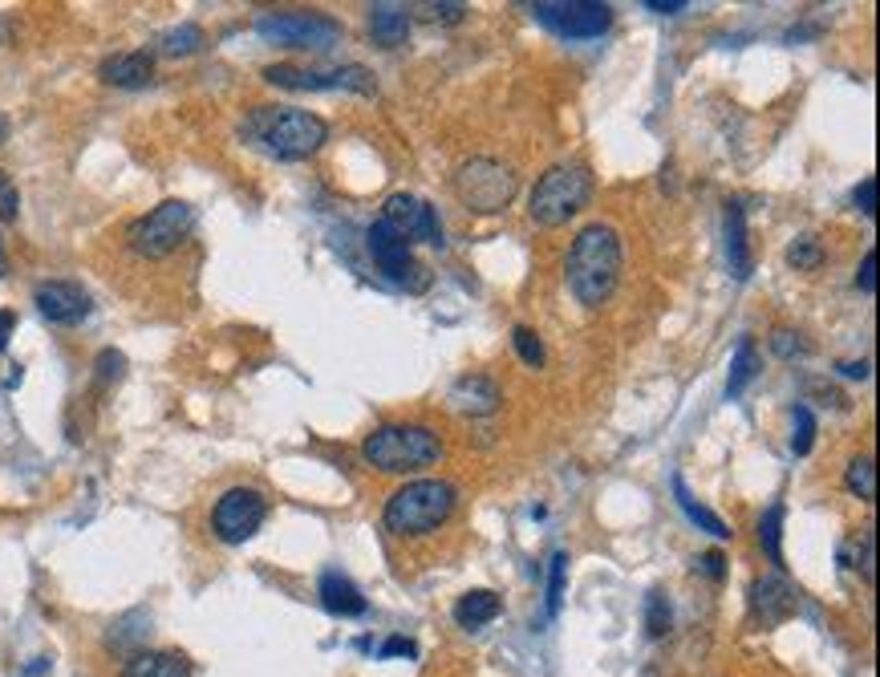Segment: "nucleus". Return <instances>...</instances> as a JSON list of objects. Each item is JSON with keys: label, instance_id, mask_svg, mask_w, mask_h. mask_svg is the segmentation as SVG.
<instances>
[{"label": "nucleus", "instance_id": "obj_1", "mask_svg": "<svg viewBox=\"0 0 880 677\" xmlns=\"http://www.w3.org/2000/svg\"><path fill=\"white\" fill-rule=\"evenodd\" d=\"M621 268H625V248H621L616 227L609 224L580 227L572 248H568L565 280L584 309H601V304L613 301L616 284H621Z\"/></svg>", "mask_w": 880, "mask_h": 677}, {"label": "nucleus", "instance_id": "obj_2", "mask_svg": "<svg viewBox=\"0 0 880 677\" xmlns=\"http://www.w3.org/2000/svg\"><path fill=\"white\" fill-rule=\"evenodd\" d=\"M239 130H244V139H248L251 147H260V151L280 159V163L313 159V154L329 142L325 118H316V114H309V110H297V106H256V110L244 118Z\"/></svg>", "mask_w": 880, "mask_h": 677}, {"label": "nucleus", "instance_id": "obj_3", "mask_svg": "<svg viewBox=\"0 0 880 677\" xmlns=\"http://www.w3.org/2000/svg\"><path fill=\"white\" fill-rule=\"evenodd\" d=\"M454 503H459L454 483H447V479H415V483L398 487L390 499H386L382 524H386L390 536H403V539L430 536V531H439V527L451 519Z\"/></svg>", "mask_w": 880, "mask_h": 677}, {"label": "nucleus", "instance_id": "obj_4", "mask_svg": "<svg viewBox=\"0 0 880 677\" xmlns=\"http://www.w3.org/2000/svg\"><path fill=\"white\" fill-rule=\"evenodd\" d=\"M362 459L377 466L382 475H415V471L439 463L442 439L418 422H390V427H377L362 442Z\"/></svg>", "mask_w": 880, "mask_h": 677}, {"label": "nucleus", "instance_id": "obj_5", "mask_svg": "<svg viewBox=\"0 0 880 677\" xmlns=\"http://www.w3.org/2000/svg\"><path fill=\"white\" fill-rule=\"evenodd\" d=\"M592 200V175L584 163H556L540 175V183L528 195L532 224L560 227L572 215H580Z\"/></svg>", "mask_w": 880, "mask_h": 677}, {"label": "nucleus", "instance_id": "obj_6", "mask_svg": "<svg viewBox=\"0 0 880 677\" xmlns=\"http://www.w3.org/2000/svg\"><path fill=\"white\" fill-rule=\"evenodd\" d=\"M191 232H195V207L183 200H163L159 207H151L142 219L126 227V244L142 260H167L171 251L187 244Z\"/></svg>", "mask_w": 880, "mask_h": 677}, {"label": "nucleus", "instance_id": "obj_7", "mask_svg": "<svg viewBox=\"0 0 880 677\" xmlns=\"http://www.w3.org/2000/svg\"><path fill=\"white\" fill-rule=\"evenodd\" d=\"M519 191V175L500 159H466L454 171V195L466 212L475 215H500L512 207Z\"/></svg>", "mask_w": 880, "mask_h": 677}, {"label": "nucleus", "instance_id": "obj_8", "mask_svg": "<svg viewBox=\"0 0 880 677\" xmlns=\"http://www.w3.org/2000/svg\"><path fill=\"white\" fill-rule=\"evenodd\" d=\"M256 33L268 41V45H280V50H333L341 41V21L325 13H313V9H277V13H260L256 17Z\"/></svg>", "mask_w": 880, "mask_h": 677}, {"label": "nucleus", "instance_id": "obj_9", "mask_svg": "<svg viewBox=\"0 0 880 677\" xmlns=\"http://www.w3.org/2000/svg\"><path fill=\"white\" fill-rule=\"evenodd\" d=\"M532 17L565 41H597L613 25V4H601V0H540V4H532Z\"/></svg>", "mask_w": 880, "mask_h": 677}, {"label": "nucleus", "instance_id": "obj_10", "mask_svg": "<svg viewBox=\"0 0 880 677\" xmlns=\"http://www.w3.org/2000/svg\"><path fill=\"white\" fill-rule=\"evenodd\" d=\"M265 519H268V499H265V491H256V487L224 491L212 507L215 539H219V544H232V548H236V544H248V539L265 527Z\"/></svg>", "mask_w": 880, "mask_h": 677}, {"label": "nucleus", "instance_id": "obj_11", "mask_svg": "<svg viewBox=\"0 0 880 677\" xmlns=\"http://www.w3.org/2000/svg\"><path fill=\"white\" fill-rule=\"evenodd\" d=\"M265 82L268 86H280V89H350V94H377V77L374 69H365V65H333V69H297V65H268L265 69Z\"/></svg>", "mask_w": 880, "mask_h": 677}, {"label": "nucleus", "instance_id": "obj_12", "mask_svg": "<svg viewBox=\"0 0 880 677\" xmlns=\"http://www.w3.org/2000/svg\"><path fill=\"white\" fill-rule=\"evenodd\" d=\"M365 248H369V256H374V264L386 272V277L394 280V284H403V289L418 292L427 289V277H422V264L415 260V251H410V244H406L398 232H394L386 219H377V224H369V232H365Z\"/></svg>", "mask_w": 880, "mask_h": 677}, {"label": "nucleus", "instance_id": "obj_13", "mask_svg": "<svg viewBox=\"0 0 880 677\" xmlns=\"http://www.w3.org/2000/svg\"><path fill=\"white\" fill-rule=\"evenodd\" d=\"M382 219L406 239V244H442V224H439V212L430 207L427 200H418V195H390V200L382 203Z\"/></svg>", "mask_w": 880, "mask_h": 677}, {"label": "nucleus", "instance_id": "obj_14", "mask_svg": "<svg viewBox=\"0 0 880 677\" xmlns=\"http://www.w3.org/2000/svg\"><path fill=\"white\" fill-rule=\"evenodd\" d=\"M33 304L37 313L50 321V325H82L89 313H94V301L89 292L74 280H45L33 289Z\"/></svg>", "mask_w": 880, "mask_h": 677}, {"label": "nucleus", "instance_id": "obj_15", "mask_svg": "<svg viewBox=\"0 0 880 677\" xmlns=\"http://www.w3.org/2000/svg\"><path fill=\"white\" fill-rule=\"evenodd\" d=\"M751 613L759 616L763 625H783V621L795 613V584L783 577V572H771V577L754 580Z\"/></svg>", "mask_w": 880, "mask_h": 677}, {"label": "nucleus", "instance_id": "obj_16", "mask_svg": "<svg viewBox=\"0 0 880 677\" xmlns=\"http://www.w3.org/2000/svg\"><path fill=\"white\" fill-rule=\"evenodd\" d=\"M722 239H727L730 277H734V280H751L754 251H751V239H747V212H742V203H734V200H730L727 212H722Z\"/></svg>", "mask_w": 880, "mask_h": 677}, {"label": "nucleus", "instance_id": "obj_17", "mask_svg": "<svg viewBox=\"0 0 880 677\" xmlns=\"http://www.w3.org/2000/svg\"><path fill=\"white\" fill-rule=\"evenodd\" d=\"M500 401H503L500 386H495L491 377H483V374H466V377H459V382L451 386V406L459 410V415L487 418V415H495V410H500Z\"/></svg>", "mask_w": 880, "mask_h": 677}, {"label": "nucleus", "instance_id": "obj_18", "mask_svg": "<svg viewBox=\"0 0 880 677\" xmlns=\"http://www.w3.org/2000/svg\"><path fill=\"white\" fill-rule=\"evenodd\" d=\"M98 77L106 86H118V89H142L154 82V57L147 50L139 53H114L106 62L98 65Z\"/></svg>", "mask_w": 880, "mask_h": 677}, {"label": "nucleus", "instance_id": "obj_19", "mask_svg": "<svg viewBox=\"0 0 880 677\" xmlns=\"http://www.w3.org/2000/svg\"><path fill=\"white\" fill-rule=\"evenodd\" d=\"M316 597H321V604H325L333 616H362L369 604H365L362 589L353 584L345 572H321V584H316Z\"/></svg>", "mask_w": 880, "mask_h": 677}, {"label": "nucleus", "instance_id": "obj_20", "mask_svg": "<svg viewBox=\"0 0 880 677\" xmlns=\"http://www.w3.org/2000/svg\"><path fill=\"white\" fill-rule=\"evenodd\" d=\"M122 677H191V662L179 649H139L126 657Z\"/></svg>", "mask_w": 880, "mask_h": 677}, {"label": "nucleus", "instance_id": "obj_21", "mask_svg": "<svg viewBox=\"0 0 880 677\" xmlns=\"http://www.w3.org/2000/svg\"><path fill=\"white\" fill-rule=\"evenodd\" d=\"M369 33L382 50H403L406 37H410V9L406 4H394V0H382L369 9Z\"/></svg>", "mask_w": 880, "mask_h": 677}, {"label": "nucleus", "instance_id": "obj_22", "mask_svg": "<svg viewBox=\"0 0 880 677\" xmlns=\"http://www.w3.org/2000/svg\"><path fill=\"white\" fill-rule=\"evenodd\" d=\"M674 503H678L682 515H686V519H690V524L698 527V531H706V536H715V539H730V536H734L722 515H715L710 507H706V503L694 499L690 487H686V479H682V475H674Z\"/></svg>", "mask_w": 880, "mask_h": 677}, {"label": "nucleus", "instance_id": "obj_23", "mask_svg": "<svg viewBox=\"0 0 880 677\" xmlns=\"http://www.w3.org/2000/svg\"><path fill=\"white\" fill-rule=\"evenodd\" d=\"M500 613H503V601L491 589H471L466 597H459V604H454V621L463 628H471V633L491 625Z\"/></svg>", "mask_w": 880, "mask_h": 677}, {"label": "nucleus", "instance_id": "obj_24", "mask_svg": "<svg viewBox=\"0 0 880 677\" xmlns=\"http://www.w3.org/2000/svg\"><path fill=\"white\" fill-rule=\"evenodd\" d=\"M783 519H787L783 503H771L768 512H763V519H759V548L768 552L775 572H783Z\"/></svg>", "mask_w": 880, "mask_h": 677}, {"label": "nucleus", "instance_id": "obj_25", "mask_svg": "<svg viewBox=\"0 0 880 677\" xmlns=\"http://www.w3.org/2000/svg\"><path fill=\"white\" fill-rule=\"evenodd\" d=\"M754 374H759V350H754L751 337H742L734 345V357H730V377H727V398H739L742 389L751 386Z\"/></svg>", "mask_w": 880, "mask_h": 677}, {"label": "nucleus", "instance_id": "obj_26", "mask_svg": "<svg viewBox=\"0 0 880 677\" xmlns=\"http://www.w3.org/2000/svg\"><path fill=\"white\" fill-rule=\"evenodd\" d=\"M203 41L207 37H203L200 25H175L159 37V53H163V57H191V53L203 50Z\"/></svg>", "mask_w": 880, "mask_h": 677}, {"label": "nucleus", "instance_id": "obj_27", "mask_svg": "<svg viewBox=\"0 0 880 677\" xmlns=\"http://www.w3.org/2000/svg\"><path fill=\"white\" fill-rule=\"evenodd\" d=\"M844 487L852 491L856 499H865V503L877 499V466H872V459H868V454H856L852 463H848V471H844Z\"/></svg>", "mask_w": 880, "mask_h": 677}, {"label": "nucleus", "instance_id": "obj_28", "mask_svg": "<svg viewBox=\"0 0 880 677\" xmlns=\"http://www.w3.org/2000/svg\"><path fill=\"white\" fill-rule=\"evenodd\" d=\"M812 447H816V415H812V406L795 401L792 406V454L795 459H804V454H812Z\"/></svg>", "mask_w": 880, "mask_h": 677}, {"label": "nucleus", "instance_id": "obj_29", "mask_svg": "<svg viewBox=\"0 0 880 677\" xmlns=\"http://www.w3.org/2000/svg\"><path fill=\"white\" fill-rule=\"evenodd\" d=\"M669 628H674V609H669L666 592L654 589L645 597V633L650 637H666Z\"/></svg>", "mask_w": 880, "mask_h": 677}, {"label": "nucleus", "instance_id": "obj_30", "mask_svg": "<svg viewBox=\"0 0 880 677\" xmlns=\"http://www.w3.org/2000/svg\"><path fill=\"white\" fill-rule=\"evenodd\" d=\"M565 584H568V552H556L552 565H548V604H544V613L548 616H560Z\"/></svg>", "mask_w": 880, "mask_h": 677}, {"label": "nucleus", "instance_id": "obj_31", "mask_svg": "<svg viewBox=\"0 0 880 677\" xmlns=\"http://www.w3.org/2000/svg\"><path fill=\"white\" fill-rule=\"evenodd\" d=\"M787 264H792L795 272H812V268L824 264V244H819L816 236H799L792 248H787Z\"/></svg>", "mask_w": 880, "mask_h": 677}, {"label": "nucleus", "instance_id": "obj_32", "mask_svg": "<svg viewBox=\"0 0 880 677\" xmlns=\"http://www.w3.org/2000/svg\"><path fill=\"white\" fill-rule=\"evenodd\" d=\"M512 345H516L519 362L528 365V369H540V365H544V341L536 337V329L516 325V329H512Z\"/></svg>", "mask_w": 880, "mask_h": 677}, {"label": "nucleus", "instance_id": "obj_33", "mask_svg": "<svg viewBox=\"0 0 880 677\" xmlns=\"http://www.w3.org/2000/svg\"><path fill=\"white\" fill-rule=\"evenodd\" d=\"M771 353L783 357V362H792V357H804L807 345L799 341V333H792V329H775V333H771Z\"/></svg>", "mask_w": 880, "mask_h": 677}, {"label": "nucleus", "instance_id": "obj_34", "mask_svg": "<svg viewBox=\"0 0 880 677\" xmlns=\"http://www.w3.org/2000/svg\"><path fill=\"white\" fill-rule=\"evenodd\" d=\"M17 215H21V195H17V183L4 171H0V219L4 224H13Z\"/></svg>", "mask_w": 880, "mask_h": 677}, {"label": "nucleus", "instance_id": "obj_35", "mask_svg": "<svg viewBox=\"0 0 880 677\" xmlns=\"http://www.w3.org/2000/svg\"><path fill=\"white\" fill-rule=\"evenodd\" d=\"M852 203H856V212H860V215L877 219V175H868L865 183L852 191Z\"/></svg>", "mask_w": 880, "mask_h": 677}, {"label": "nucleus", "instance_id": "obj_36", "mask_svg": "<svg viewBox=\"0 0 880 677\" xmlns=\"http://www.w3.org/2000/svg\"><path fill=\"white\" fill-rule=\"evenodd\" d=\"M122 369H126V357L118 350H106L98 357V382H101V386L118 382V377H122Z\"/></svg>", "mask_w": 880, "mask_h": 677}, {"label": "nucleus", "instance_id": "obj_37", "mask_svg": "<svg viewBox=\"0 0 880 677\" xmlns=\"http://www.w3.org/2000/svg\"><path fill=\"white\" fill-rule=\"evenodd\" d=\"M856 289L865 292V297H872V292H877V248L865 251V260H860V272H856Z\"/></svg>", "mask_w": 880, "mask_h": 677}, {"label": "nucleus", "instance_id": "obj_38", "mask_svg": "<svg viewBox=\"0 0 880 677\" xmlns=\"http://www.w3.org/2000/svg\"><path fill=\"white\" fill-rule=\"evenodd\" d=\"M430 21H442V25H459L466 17V4H427Z\"/></svg>", "mask_w": 880, "mask_h": 677}, {"label": "nucleus", "instance_id": "obj_39", "mask_svg": "<svg viewBox=\"0 0 880 677\" xmlns=\"http://www.w3.org/2000/svg\"><path fill=\"white\" fill-rule=\"evenodd\" d=\"M377 657H418V645L410 637H390V641H382Z\"/></svg>", "mask_w": 880, "mask_h": 677}, {"label": "nucleus", "instance_id": "obj_40", "mask_svg": "<svg viewBox=\"0 0 880 677\" xmlns=\"http://www.w3.org/2000/svg\"><path fill=\"white\" fill-rule=\"evenodd\" d=\"M698 568H702L710 580H722V577H727V556H722V552H706L702 560H698Z\"/></svg>", "mask_w": 880, "mask_h": 677}, {"label": "nucleus", "instance_id": "obj_41", "mask_svg": "<svg viewBox=\"0 0 880 677\" xmlns=\"http://www.w3.org/2000/svg\"><path fill=\"white\" fill-rule=\"evenodd\" d=\"M856 572L865 577V584H872V531L865 536V548L856 552Z\"/></svg>", "mask_w": 880, "mask_h": 677}, {"label": "nucleus", "instance_id": "obj_42", "mask_svg": "<svg viewBox=\"0 0 880 677\" xmlns=\"http://www.w3.org/2000/svg\"><path fill=\"white\" fill-rule=\"evenodd\" d=\"M645 9L662 17H678V13H686L690 4H686V0H645Z\"/></svg>", "mask_w": 880, "mask_h": 677}, {"label": "nucleus", "instance_id": "obj_43", "mask_svg": "<svg viewBox=\"0 0 880 677\" xmlns=\"http://www.w3.org/2000/svg\"><path fill=\"white\" fill-rule=\"evenodd\" d=\"M13 329H17V313H13V309H0V353L9 350V337H13Z\"/></svg>", "mask_w": 880, "mask_h": 677}, {"label": "nucleus", "instance_id": "obj_44", "mask_svg": "<svg viewBox=\"0 0 880 677\" xmlns=\"http://www.w3.org/2000/svg\"><path fill=\"white\" fill-rule=\"evenodd\" d=\"M840 374L852 377V382H868V374H872V369H868V362H844Z\"/></svg>", "mask_w": 880, "mask_h": 677}, {"label": "nucleus", "instance_id": "obj_45", "mask_svg": "<svg viewBox=\"0 0 880 677\" xmlns=\"http://www.w3.org/2000/svg\"><path fill=\"white\" fill-rule=\"evenodd\" d=\"M0 277H9V256H4V248H0Z\"/></svg>", "mask_w": 880, "mask_h": 677}, {"label": "nucleus", "instance_id": "obj_46", "mask_svg": "<svg viewBox=\"0 0 880 677\" xmlns=\"http://www.w3.org/2000/svg\"><path fill=\"white\" fill-rule=\"evenodd\" d=\"M9 139V122H4V118H0V142Z\"/></svg>", "mask_w": 880, "mask_h": 677}]
</instances>
